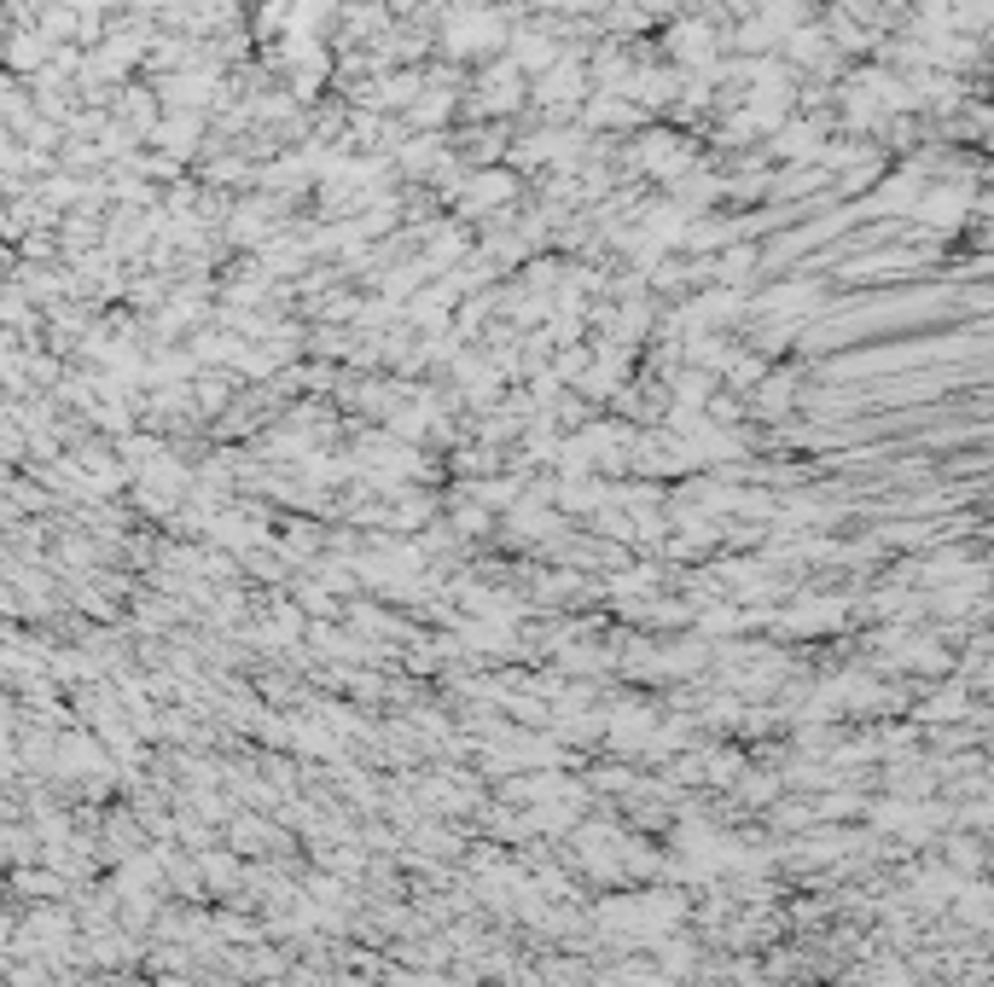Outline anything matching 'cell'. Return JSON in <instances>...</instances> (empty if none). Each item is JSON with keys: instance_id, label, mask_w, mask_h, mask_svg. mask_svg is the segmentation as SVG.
Wrapping results in <instances>:
<instances>
[{"instance_id": "1", "label": "cell", "mask_w": 994, "mask_h": 987, "mask_svg": "<svg viewBox=\"0 0 994 987\" xmlns=\"http://www.w3.org/2000/svg\"><path fill=\"white\" fill-rule=\"evenodd\" d=\"M500 41V24L489 12H465V18H454V35H449V47L454 53H483V47H495Z\"/></svg>"}, {"instance_id": "2", "label": "cell", "mask_w": 994, "mask_h": 987, "mask_svg": "<svg viewBox=\"0 0 994 987\" xmlns=\"http://www.w3.org/2000/svg\"><path fill=\"white\" fill-rule=\"evenodd\" d=\"M582 93V70L576 65H553L541 81V99H576Z\"/></svg>"}]
</instances>
